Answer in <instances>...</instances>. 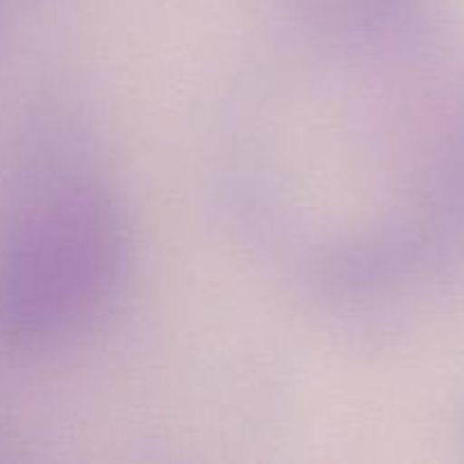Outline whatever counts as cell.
<instances>
[{
    "mask_svg": "<svg viewBox=\"0 0 464 464\" xmlns=\"http://www.w3.org/2000/svg\"><path fill=\"white\" fill-rule=\"evenodd\" d=\"M0 243V338L50 353L95 338L136 270L130 211L93 139L59 116Z\"/></svg>",
    "mask_w": 464,
    "mask_h": 464,
    "instance_id": "7a4b0ae2",
    "label": "cell"
},
{
    "mask_svg": "<svg viewBox=\"0 0 464 464\" xmlns=\"http://www.w3.org/2000/svg\"><path fill=\"white\" fill-rule=\"evenodd\" d=\"M227 188L245 229L331 293L464 263V54L433 14L295 23L243 84Z\"/></svg>",
    "mask_w": 464,
    "mask_h": 464,
    "instance_id": "6da1fadb",
    "label": "cell"
},
{
    "mask_svg": "<svg viewBox=\"0 0 464 464\" xmlns=\"http://www.w3.org/2000/svg\"><path fill=\"white\" fill-rule=\"evenodd\" d=\"M295 23L322 27L376 25L429 14V0H285Z\"/></svg>",
    "mask_w": 464,
    "mask_h": 464,
    "instance_id": "3957f363",
    "label": "cell"
}]
</instances>
